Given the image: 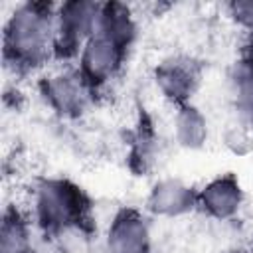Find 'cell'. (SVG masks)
<instances>
[{
  "instance_id": "cell-9",
  "label": "cell",
  "mask_w": 253,
  "mask_h": 253,
  "mask_svg": "<svg viewBox=\"0 0 253 253\" xmlns=\"http://www.w3.org/2000/svg\"><path fill=\"white\" fill-rule=\"evenodd\" d=\"M198 190L178 178L158 180L146 198V208L158 217H180L196 210Z\"/></svg>"
},
{
  "instance_id": "cell-7",
  "label": "cell",
  "mask_w": 253,
  "mask_h": 253,
  "mask_svg": "<svg viewBox=\"0 0 253 253\" xmlns=\"http://www.w3.org/2000/svg\"><path fill=\"white\" fill-rule=\"evenodd\" d=\"M107 253H150L152 235L146 215L130 206H125L115 211L107 237Z\"/></svg>"
},
{
  "instance_id": "cell-8",
  "label": "cell",
  "mask_w": 253,
  "mask_h": 253,
  "mask_svg": "<svg viewBox=\"0 0 253 253\" xmlns=\"http://www.w3.org/2000/svg\"><path fill=\"white\" fill-rule=\"evenodd\" d=\"M243 188L235 174L225 172L211 178L202 190H198L196 210L215 221H225L237 215L243 206Z\"/></svg>"
},
{
  "instance_id": "cell-1",
  "label": "cell",
  "mask_w": 253,
  "mask_h": 253,
  "mask_svg": "<svg viewBox=\"0 0 253 253\" xmlns=\"http://www.w3.org/2000/svg\"><path fill=\"white\" fill-rule=\"evenodd\" d=\"M53 2H22L4 24L2 57L14 73H30L53 59Z\"/></svg>"
},
{
  "instance_id": "cell-3",
  "label": "cell",
  "mask_w": 253,
  "mask_h": 253,
  "mask_svg": "<svg viewBox=\"0 0 253 253\" xmlns=\"http://www.w3.org/2000/svg\"><path fill=\"white\" fill-rule=\"evenodd\" d=\"M101 2L67 0L57 4L53 26V59L69 61L79 57L99 22Z\"/></svg>"
},
{
  "instance_id": "cell-5",
  "label": "cell",
  "mask_w": 253,
  "mask_h": 253,
  "mask_svg": "<svg viewBox=\"0 0 253 253\" xmlns=\"http://www.w3.org/2000/svg\"><path fill=\"white\" fill-rule=\"evenodd\" d=\"M40 95L45 105L59 117L77 119L91 105L95 91L89 87L77 67H73L43 77L40 81Z\"/></svg>"
},
{
  "instance_id": "cell-13",
  "label": "cell",
  "mask_w": 253,
  "mask_h": 253,
  "mask_svg": "<svg viewBox=\"0 0 253 253\" xmlns=\"http://www.w3.org/2000/svg\"><path fill=\"white\" fill-rule=\"evenodd\" d=\"M227 12L229 18L243 28L249 38L253 36V0H233L227 4Z\"/></svg>"
},
{
  "instance_id": "cell-10",
  "label": "cell",
  "mask_w": 253,
  "mask_h": 253,
  "mask_svg": "<svg viewBox=\"0 0 253 253\" xmlns=\"http://www.w3.org/2000/svg\"><path fill=\"white\" fill-rule=\"evenodd\" d=\"M174 136L182 148L198 150L208 140V119L192 103L176 107L174 115Z\"/></svg>"
},
{
  "instance_id": "cell-6",
  "label": "cell",
  "mask_w": 253,
  "mask_h": 253,
  "mask_svg": "<svg viewBox=\"0 0 253 253\" xmlns=\"http://www.w3.org/2000/svg\"><path fill=\"white\" fill-rule=\"evenodd\" d=\"M154 81L164 99L174 107H182L192 103V97L200 87L202 65L188 55H170L156 65Z\"/></svg>"
},
{
  "instance_id": "cell-4",
  "label": "cell",
  "mask_w": 253,
  "mask_h": 253,
  "mask_svg": "<svg viewBox=\"0 0 253 253\" xmlns=\"http://www.w3.org/2000/svg\"><path fill=\"white\" fill-rule=\"evenodd\" d=\"M130 45L132 43L101 28H95L93 36L87 40L77 57V71L83 75V79L95 93L121 73Z\"/></svg>"
},
{
  "instance_id": "cell-12",
  "label": "cell",
  "mask_w": 253,
  "mask_h": 253,
  "mask_svg": "<svg viewBox=\"0 0 253 253\" xmlns=\"http://www.w3.org/2000/svg\"><path fill=\"white\" fill-rule=\"evenodd\" d=\"M253 128H249L247 125H243L241 121L235 125H229V128H225L223 132V144L239 156H245L249 152H253Z\"/></svg>"
},
{
  "instance_id": "cell-2",
  "label": "cell",
  "mask_w": 253,
  "mask_h": 253,
  "mask_svg": "<svg viewBox=\"0 0 253 253\" xmlns=\"http://www.w3.org/2000/svg\"><path fill=\"white\" fill-rule=\"evenodd\" d=\"M34 219L49 237L69 229H87L91 200L67 178H43L34 192Z\"/></svg>"
},
{
  "instance_id": "cell-11",
  "label": "cell",
  "mask_w": 253,
  "mask_h": 253,
  "mask_svg": "<svg viewBox=\"0 0 253 253\" xmlns=\"http://www.w3.org/2000/svg\"><path fill=\"white\" fill-rule=\"evenodd\" d=\"M0 253H34L30 221L16 206L6 208L2 213Z\"/></svg>"
}]
</instances>
